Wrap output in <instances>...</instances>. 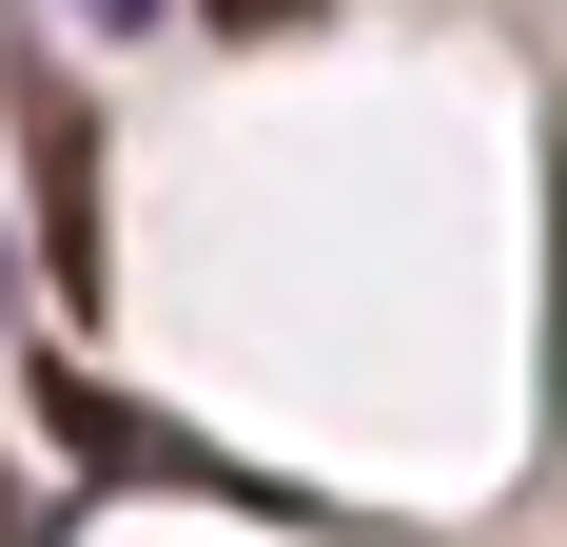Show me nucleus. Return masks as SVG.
Masks as SVG:
<instances>
[{
    "label": "nucleus",
    "mask_w": 567,
    "mask_h": 547,
    "mask_svg": "<svg viewBox=\"0 0 567 547\" xmlns=\"http://www.w3.org/2000/svg\"><path fill=\"white\" fill-rule=\"evenodd\" d=\"M20 176H40V274L59 293H99V137L59 79H20Z\"/></svg>",
    "instance_id": "f257e3e1"
},
{
    "label": "nucleus",
    "mask_w": 567,
    "mask_h": 547,
    "mask_svg": "<svg viewBox=\"0 0 567 547\" xmlns=\"http://www.w3.org/2000/svg\"><path fill=\"white\" fill-rule=\"evenodd\" d=\"M40 431L79 450V469H157V489H196V450H176L157 411H117V391H79V372H40Z\"/></svg>",
    "instance_id": "f03ea898"
},
{
    "label": "nucleus",
    "mask_w": 567,
    "mask_h": 547,
    "mask_svg": "<svg viewBox=\"0 0 567 547\" xmlns=\"http://www.w3.org/2000/svg\"><path fill=\"white\" fill-rule=\"evenodd\" d=\"M196 20H235V40H293V20H313V0H196Z\"/></svg>",
    "instance_id": "7ed1b4c3"
},
{
    "label": "nucleus",
    "mask_w": 567,
    "mask_h": 547,
    "mask_svg": "<svg viewBox=\"0 0 567 547\" xmlns=\"http://www.w3.org/2000/svg\"><path fill=\"white\" fill-rule=\"evenodd\" d=\"M79 20H157V0H79Z\"/></svg>",
    "instance_id": "20e7f679"
}]
</instances>
